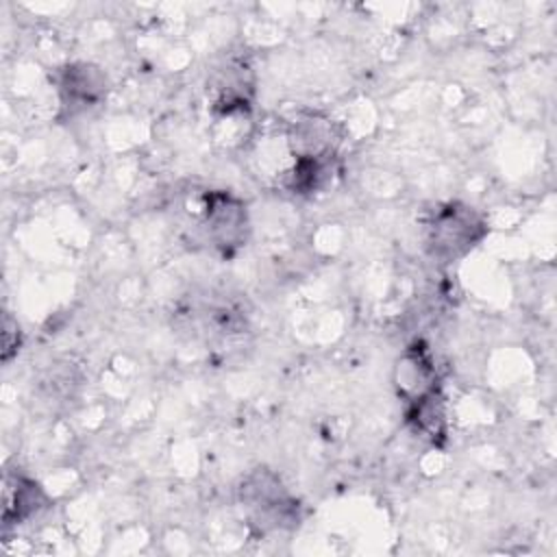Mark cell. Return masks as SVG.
<instances>
[{
  "label": "cell",
  "instance_id": "6da1fadb",
  "mask_svg": "<svg viewBox=\"0 0 557 557\" xmlns=\"http://www.w3.org/2000/svg\"><path fill=\"white\" fill-rule=\"evenodd\" d=\"M487 233L481 215L461 202L440 207L426 226V248L442 261H455L470 252Z\"/></svg>",
  "mask_w": 557,
  "mask_h": 557
},
{
  "label": "cell",
  "instance_id": "7a4b0ae2",
  "mask_svg": "<svg viewBox=\"0 0 557 557\" xmlns=\"http://www.w3.org/2000/svg\"><path fill=\"white\" fill-rule=\"evenodd\" d=\"M237 490L239 503L246 507L252 524L261 531L283 529L296 522L298 505L272 470H252Z\"/></svg>",
  "mask_w": 557,
  "mask_h": 557
},
{
  "label": "cell",
  "instance_id": "3957f363",
  "mask_svg": "<svg viewBox=\"0 0 557 557\" xmlns=\"http://www.w3.org/2000/svg\"><path fill=\"white\" fill-rule=\"evenodd\" d=\"M200 228L222 257L235 255L250 233L246 202L231 191H209L200 209Z\"/></svg>",
  "mask_w": 557,
  "mask_h": 557
},
{
  "label": "cell",
  "instance_id": "277c9868",
  "mask_svg": "<svg viewBox=\"0 0 557 557\" xmlns=\"http://www.w3.org/2000/svg\"><path fill=\"white\" fill-rule=\"evenodd\" d=\"M394 385L407 407L440 394L437 370L426 346L413 344L398 357L394 366Z\"/></svg>",
  "mask_w": 557,
  "mask_h": 557
},
{
  "label": "cell",
  "instance_id": "5b68a950",
  "mask_svg": "<svg viewBox=\"0 0 557 557\" xmlns=\"http://www.w3.org/2000/svg\"><path fill=\"white\" fill-rule=\"evenodd\" d=\"M289 144L294 150V159L311 157H335V148L339 144V135L335 124L322 115H307L294 122L289 133Z\"/></svg>",
  "mask_w": 557,
  "mask_h": 557
},
{
  "label": "cell",
  "instance_id": "8992f818",
  "mask_svg": "<svg viewBox=\"0 0 557 557\" xmlns=\"http://www.w3.org/2000/svg\"><path fill=\"white\" fill-rule=\"evenodd\" d=\"M59 91L67 107L87 109L104 98L107 78L98 67L89 63H72L65 70H61Z\"/></svg>",
  "mask_w": 557,
  "mask_h": 557
},
{
  "label": "cell",
  "instance_id": "52a82bcc",
  "mask_svg": "<svg viewBox=\"0 0 557 557\" xmlns=\"http://www.w3.org/2000/svg\"><path fill=\"white\" fill-rule=\"evenodd\" d=\"M48 505L46 492L33 481L22 474L4 479V524H17L35 516L39 509Z\"/></svg>",
  "mask_w": 557,
  "mask_h": 557
}]
</instances>
